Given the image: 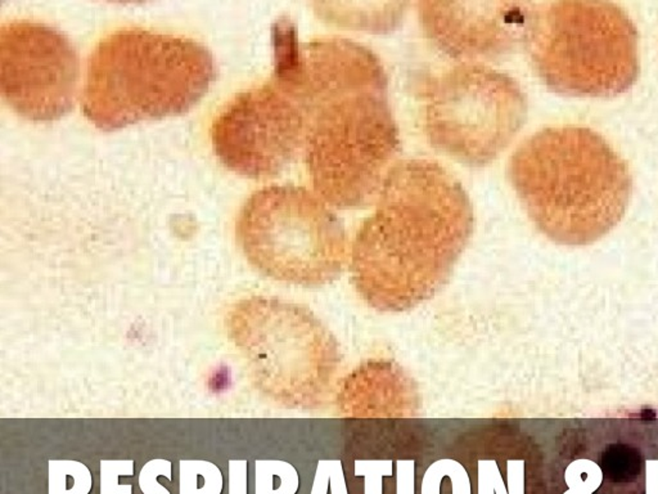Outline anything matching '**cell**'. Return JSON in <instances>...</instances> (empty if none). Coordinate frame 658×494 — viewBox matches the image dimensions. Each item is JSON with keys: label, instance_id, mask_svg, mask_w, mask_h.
I'll return each mask as SVG.
<instances>
[{"label": "cell", "instance_id": "10", "mask_svg": "<svg viewBox=\"0 0 658 494\" xmlns=\"http://www.w3.org/2000/svg\"><path fill=\"white\" fill-rule=\"evenodd\" d=\"M79 50L52 24L9 20L0 26V93L20 116L53 121L78 99Z\"/></svg>", "mask_w": 658, "mask_h": 494}, {"label": "cell", "instance_id": "7", "mask_svg": "<svg viewBox=\"0 0 658 494\" xmlns=\"http://www.w3.org/2000/svg\"><path fill=\"white\" fill-rule=\"evenodd\" d=\"M236 237L255 269L291 285H329L350 264L341 219L320 196L294 184L255 191L239 210Z\"/></svg>", "mask_w": 658, "mask_h": 494}, {"label": "cell", "instance_id": "8", "mask_svg": "<svg viewBox=\"0 0 658 494\" xmlns=\"http://www.w3.org/2000/svg\"><path fill=\"white\" fill-rule=\"evenodd\" d=\"M270 78L243 89L215 116L210 136L222 165L252 179L277 176L303 155L309 104L289 41L273 32Z\"/></svg>", "mask_w": 658, "mask_h": 494}, {"label": "cell", "instance_id": "5", "mask_svg": "<svg viewBox=\"0 0 658 494\" xmlns=\"http://www.w3.org/2000/svg\"><path fill=\"white\" fill-rule=\"evenodd\" d=\"M524 43L540 79L564 96H619L639 75L636 26L610 1L532 4Z\"/></svg>", "mask_w": 658, "mask_h": 494}, {"label": "cell", "instance_id": "1", "mask_svg": "<svg viewBox=\"0 0 658 494\" xmlns=\"http://www.w3.org/2000/svg\"><path fill=\"white\" fill-rule=\"evenodd\" d=\"M350 253L354 288L368 306L396 313L436 295L473 233L467 191L436 161L396 162Z\"/></svg>", "mask_w": 658, "mask_h": 494}, {"label": "cell", "instance_id": "12", "mask_svg": "<svg viewBox=\"0 0 658 494\" xmlns=\"http://www.w3.org/2000/svg\"><path fill=\"white\" fill-rule=\"evenodd\" d=\"M336 403L346 417H412L420 408V395L413 379L397 363L371 359L338 383Z\"/></svg>", "mask_w": 658, "mask_h": 494}, {"label": "cell", "instance_id": "4", "mask_svg": "<svg viewBox=\"0 0 658 494\" xmlns=\"http://www.w3.org/2000/svg\"><path fill=\"white\" fill-rule=\"evenodd\" d=\"M216 73L213 52L199 40L120 27L87 57L83 111L104 132L182 115L206 94Z\"/></svg>", "mask_w": 658, "mask_h": 494}, {"label": "cell", "instance_id": "13", "mask_svg": "<svg viewBox=\"0 0 658 494\" xmlns=\"http://www.w3.org/2000/svg\"><path fill=\"white\" fill-rule=\"evenodd\" d=\"M642 457L633 446L615 443L602 455V469L607 478L616 483H627L641 474Z\"/></svg>", "mask_w": 658, "mask_h": 494}, {"label": "cell", "instance_id": "6", "mask_svg": "<svg viewBox=\"0 0 658 494\" xmlns=\"http://www.w3.org/2000/svg\"><path fill=\"white\" fill-rule=\"evenodd\" d=\"M228 328L255 388L278 406L317 411L334 397L341 349L308 306L252 296L233 306Z\"/></svg>", "mask_w": 658, "mask_h": 494}, {"label": "cell", "instance_id": "11", "mask_svg": "<svg viewBox=\"0 0 658 494\" xmlns=\"http://www.w3.org/2000/svg\"><path fill=\"white\" fill-rule=\"evenodd\" d=\"M532 3L420 1L426 35L445 55L459 59L492 58L524 41Z\"/></svg>", "mask_w": 658, "mask_h": 494}, {"label": "cell", "instance_id": "3", "mask_svg": "<svg viewBox=\"0 0 658 494\" xmlns=\"http://www.w3.org/2000/svg\"><path fill=\"white\" fill-rule=\"evenodd\" d=\"M508 174L534 224L563 244L610 232L633 191L627 161L599 133L576 125L534 133L512 155Z\"/></svg>", "mask_w": 658, "mask_h": 494}, {"label": "cell", "instance_id": "2", "mask_svg": "<svg viewBox=\"0 0 658 494\" xmlns=\"http://www.w3.org/2000/svg\"><path fill=\"white\" fill-rule=\"evenodd\" d=\"M297 59L309 104L310 182L334 208H366L400 150L386 69L372 49L341 36L299 40Z\"/></svg>", "mask_w": 658, "mask_h": 494}, {"label": "cell", "instance_id": "9", "mask_svg": "<svg viewBox=\"0 0 658 494\" xmlns=\"http://www.w3.org/2000/svg\"><path fill=\"white\" fill-rule=\"evenodd\" d=\"M423 128L429 143L469 167L492 162L527 118V97L509 73L482 64H459L423 87Z\"/></svg>", "mask_w": 658, "mask_h": 494}, {"label": "cell", "instance_id": "14", "mask_svg": "<svg viewBox=\"0 0 658 494\" xmlns=\"http://www.w3.org/2000/svg\"><path fill=\"white\" fill-rule=\"evenodd\" d=\"M656 416H657V414H656V411H653V409H644V411L641 412V417H642L643 420H645V421H647V420L650 421V420L656 418Z\"/></svg>", "mask_w": 658, "mask_h": 494}]
</instances>
